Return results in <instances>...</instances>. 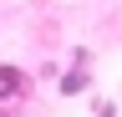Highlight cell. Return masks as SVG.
<instances>
[{"label": "cell", "instance_id": "cell-1", "mask_svg": "<svg viewBox=\"0 0 122 117\" xmlns=\"http://www.w3.org/2000/svg\"><path fill=\"white\" fill-rule=\"evenodd\" d=\"M56 92H61V97H81V92H92V71H86V66H71L66 76H61Z\"/></svg>", "mask_w": 122, "mask_h": 117}, {"label": "cell", "instance_id": "cell-2", "mask_svg": "<svg viewBox=\"0 0 122 117\" xmlns=\"http://www.w3.org/2000/svg\"><path fill=\"white\" fill-rule=\"evenodd\" d=\"M25 86H30V76L20 66H0V97H20Z\"/></svg>", "mask_w": 122, "mask_h": 117}, {"label": "cell", "instance_id": "cell-3", "mask_svg": "<svg viewBox=\"0 0 122 117\" xmlns=\"http://www.w3.org/2000/svg\"><path fill=\"white\" fill-rule=\"evenodd\" d=\"M97 117H117V107H112V102L102 97V102H97Z\"/></svg>", "mask_w": 122, "mask_h": 117}]
</instances>
